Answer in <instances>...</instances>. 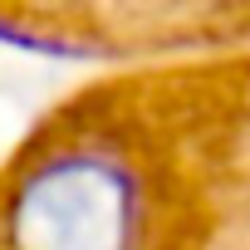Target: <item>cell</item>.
I'll return each mask as SVG.
<instances>
[{"label":"cell","mask_w":250,"mask_h":250,"mask_svg":"<svg viewBox=\"0 0 250 250\" xmlns=\"http://www.w3.org/2000/svg\"><path fill=\"white\" fill-rule=\"evenodd\" d=\"M5 240L10 250H133V177L98 152H59L20 182Z\"/></svg>","instance_id":"obj_1"}]
</instances>
